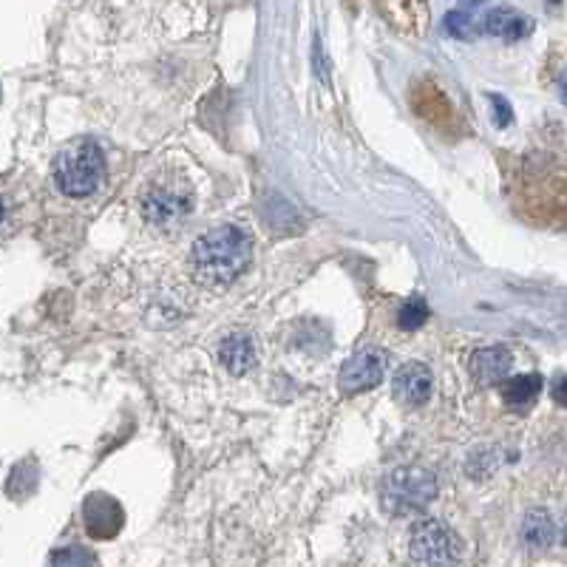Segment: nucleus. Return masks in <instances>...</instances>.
<instances>
[{
	"label": "nucleus",
	"mask_w": 567,
	"mask_h": 567,
	"mask_svg": "<svg viewBox=\"0 0 567 567\" xmlns=\"http://www.w3.org/2000/svg\"><path fill=\"white\" fill-rule=\"evenodd\" d=\"M398 321L403 329H417L420 323L429 321V303H425L420 296H414L412 301H406L403 307H400Z\"/></svg>",
	"instance_id": "4468645a"
},
{
	"label": "nucleus",
	"mask_w": 567,
	"mask_h": 567,
	"mask_svg": "<svg viewBox=\"0 0 567 567\" xmlns=\"http://www.w3.org/2000/svg\"><path fill=\"white\" fill-rule=\"evenodd\" d=\"M54 182L71 199H83L105 182V154L94 140L71 142L54 159Z\"/></svg>",
	"instance_id": "f03ea898"
},
{
	"label": "nucleus",
	"mask_w": 567,
	"mask_h": 567,
	"mask_svg": "<svg viewBox=\"0 0 567 567\" xmlns=\"http://www.w3.org/2000/svg\"><path fill=\"white\" fill-rule=\"evenodd\" d=\"M83 523L94 539H114L125 525V511L114 496L97 491V494L85 496Z\"/></svg>",
	"instance_id": "0eeeda50"
},
{
	"label": "nucleus",
	"mask_w": 567,
	"mask_h": 567,
	"mask_svg": "<svg viewBox=\"0 0 567 567\" xmlns=\"http://www.w3.org/2000/svg\"><path fill=\"white\" fill-rule=\"evenodd\" d=\"M0 219H3V205H0Z\"/></svg>",
	"instance_id": "a211bd4d"
},
{
	"label": "nucleus",
	"mask_w": 567,
	"mask_h": 567,
	"mask_svg": "<svg viewBox=\"0 0 567 567\" xmlns=\"http://www.w3.org/2000/svg\"><path fill=\"white\" fill-rule=\"evenodd\" d=\"M386 374V358L378 349H363V352L352 354L341 369V378H338V386L347 394L367 392L374 389L383 381Z\"/></svg>",
	"instance_id": "423d86ee"
},
{
	"label": "nucleus",
	"mask_w": 567,
	"mask_h": 567,
	"mask_svg": "<svg viewBox=\"0 0 567 567\" xmlns=\"http://www.w3.org/2000/svg\"><path fill=\"white\" fill-rule=\"evenodd\" d=\"M485 29H488L491 34H496V38L523 40L525 34H530V29H534V20L514 12V9H494V12L485 18Z\"/></svg>",
	"instance_id": "f8f14e48"
},
{
	"label": "nucleus",
	"mask_w": 567,
	"mask_h": 567,
	"mask_svg": "<svg viewBox=\"0 0 567 567\" xmlns=\"http://www.w3.org/2000/svg\"><path fill=\"white\" fill-rule=\"evenodd\" d=\"M511 367H514V358H511V352L505 347H485L480 352H474V358H471V374L483 386L503 383L511 374Z\"/></svg>",
	"instance_id": "1a4fd4ad"
},
{
	"label": "nucleus",
	"mask_w": 567,
	"mask_h": 567,
	"mask_svg": "<svg viewBox=\"0 0 567 567\" xmlns=\"http://www.w3.org/2000/svg\"><path fill=\"white\" fill-rule=\"evenodd\" d=\"M252 258V239L239 227L205 233L194 245V270L199 281L225 284L239 276Z\"/></svg>",
	"instance_id": "f257e3e1"
},
{
	"label": "nucleus",
	"mask_w": 567,
	"mask_h": 567,
	"mask_svg": "<svg viewBox=\"0 0 567 567\" xmlns=\"http://www.w3.org/2000/svg\"><path fill=\"white\" fill-rule=\"evenodd\" d=\"M437 494V480L432 471L420 468V465H403L394 468L383 483V505L389 514L409 516L417 511L429 508V503Z\"/></svg>",
	"instance_id": "7ed1b4c3"
},
{
	"label": "nucleus",
	"mask_w": 567,
	"mask_h": 567,
	"mask_svg": "<svg viewBox=\"0 0 567 567\" xmlns=\"http://www.w3.org/2000/svg\"><path fill=\"white\" fill-rule=\"evenodd\" d=\"M561 389H565V383H561V374L559 378H556V400H559V403H565V392H561Z\"/></svg>",
	"instance_id": "f3484780"
},
{
	"label": "nucleus",
	"mask_w": 567,
	"mask_h": 567,
	"mask_svg": "<svg viewBox=\"0 0 567 567\" xmlns=\"http://www.w3.org/2000/svg\"><path fill=\"white\" fill-rule=\"evenodd\" d=\"M463 554V542L440 519L417 525L412 534V559L420 565H452Z\"/></svg>",
	"instance_id": "20e7f679"
},
{
	"label": "nucleus",
	"mask_w": 567,
	"mask_h": 567,
	"mask_svg": "<svg viewBox=\"0 0 567 567\" xmlns=\"http://www.w3.org/2000/svg\"><path fill=\"white\" fill-rule=\"evenodd\" d=\"M523 539L534 550L550 548L556 539V523L548 511H530L523 523Z\"/></svg>",
	"instance_id": "ddd939ff"
},
{
	"label": "nucleus",
	"mask_w": 567,
	"mask_h": 567,
	"mask_svg": "<svg viewBox=\"0 0 567 567\" xmlns=\"http://www.w3.org/2000/svg\"><path fill=\"white\" fill-rule=\"evenodd\" d=\"M432 392L434 378L432 372H429V367H423V363H406V367L394 374V398H398L400 403H406V406H425L429 398H432Z\"/></svg>",
	"instance_id": "6e6552de"
},
{
	"label": "nucleus",
	"mask_w": 567,
	"mask_h": 567,
	"mask_svg": "<svg viewBox=\"0 0 567 567\" xmlns=\"http://www.w3.org/2000/svg\"><path fill=\"white\" fill-rule=\"evenodd\" d=\"M491 103H494V109H496V125H508L511 123L508 103H505V100H499V97H491Z\"/></svg>",
	"instance_id": "2eb2a0df"
},
{
	"label": "nucleus",
	"mask_w": 567,
	"mask_h": 567,
	"mask_svg": "<svg viewBox=\"0 0 567 567\" xmlns=\"http://www.w3.org/2000/svg\"><path fill=\"white\" fill-rule=\"evenodd\" d=\"M179 185V182H176ZM171 182H154L142 196V213L156 227H174L190 213V194Z\"/></svg>",
	"instance_id": "39448f33"
},
{
	"label": "nucleus",
	"mask_w": 567,
	"mask_h": 567,
	"mask_svg": "<svg viewBox=\"0 0 567 567\" xmlns=\"http://www.w3.org/2000/svg\"><path fill=\"white\" fill-rule=\"evenodd\" d=\"M221 367L230 374H247L252 367H256V347L247 336H230L225 338L219 349Z\"/></svg>",
	"instance_id": "9d476101"
},
{
	"label": "nucleus",
	"mask_w": 567,
	"mask_h": 567,
	"mask_svg": "<svg viewBox=\"0 0 567 567\" xmlns=\"http://www.w3.org/2000/svg\"><path fill=\"white\" fill-rule=\"evenodd\" d=\"M542 392V378L539 374H516L511 381H503V400L505 406L514 412H525L534 406V400Z\"/></svg>",
	"instance_id": "9b49d317"
},
{
	"label": "nucleus",
	"mask_w": 567,
	"mask_h": 567,
	"mask_svg": "<svg viewBox=\"0 0 567 567\" xmlns=\"http://www.w3.org/2000/svg\"><path fill=\"white\" fill-rule=\"evenodd\" d=\"M54 561H94V556H78V550H71L69 556H54Z\"/></svg>",
	"instance_id": "dca6fc26"
}]
</instances>
